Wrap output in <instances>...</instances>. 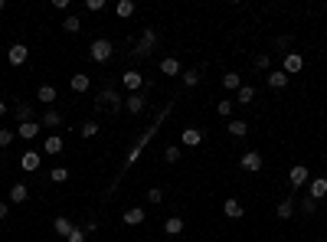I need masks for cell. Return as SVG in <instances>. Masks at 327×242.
<instances>
[{"mask_svg": "<svg viewBox=\"0 0 327 242\" xmlns=\"http://www.w3.org/2000/svg\"><path fill=\"white\" fill-rule=\"evenodd\" d=\"M161 72H164V75H180V62L173 59V56L161 59Z\"/></svg>", "mask_w": 327, "mask_h": 242, "instance_id": "25", "label": "cell"}, {"mask_svg": "<svg viewBox=\"0 0 327 242\" xmlns=\"http://www.w3.org/2000/svg\"><path fill=\"white\" fill-rule=\"evenodd\" d=\"M121 85H124V88H128V92H137V88H141V85H144V75H141V72H137V69H128V72H124V75H121Z\"/></svg>", "mask_w": 327, "mask_h": 242, "instance_id": "9", "label": "cell"}, {"mask_svg": "<svg viewBox=\"0 0 327 242\" xmlns=\"http://www.w3.org/2000/svg\"><path fill=\"white\" fill-rule=\"evenodd\" d=\"M252 66L255 69H268V72H272V53H259V56L252 59Z\"/></svg>", "mask_w": 327, "mask_h": 242, "instance_id": "31", "label": "cell"}, {"mask_svg": "<svg viewBox=\"0 0 327 242\" xmlns=\"http://www.w3.org/2000/svg\"><path fill=\"white\" fill-rule=\"evenodd\" d=\"M69 180V170L66 167H53L50 170V183H66Z\"/></svg>", "mask_w": 327, "mask_h": 242, "instance_id": "32", "label": "cell"}, {"mask_svg": "<svg viewBox=\"0 0 327 242\" xmlns=\"http://www.w3.org/2000/svg\"><path fill=\"white\" fill-rule=\"evenodd\" d=\"M239 167L246 170V174H259V170H262V154H259V151H246L242 161H239Z\"/></svg>", "mask_w": 327, "mask_h": 242, "instance_id": "6", "label": "cell"}, {"mask_svg": "<svg viewBox=\"0 0 327 242\" xmlns=\"http://www.w3.org/2000/svg\"><path fill=\"white\" fill-rule=\"evenodd\" d=\"M301 69H304V56H301V53H285V59H282V72L288 75V79H291V75H298Z\"/></svg>", "mask_w": 327, "mask_h": 242, "instance_id": "4", "label": "cell"}, {"mask_svg": "<svg viewBox=\"0 0 327 242\" xmlns=\"http://www.w3.org/2000/svg\"><path fill=\"white\" fill-rule=\"evenodd\" d=\"M62 30H66V33H79V30H82V20L72 13V17H66V20H62Z\"/></svg>", "mask_w": 327, "mask_h": 242, "instance_id": "30", "label": "cell"}, {"mask_svg": "<svg viewBox=\"0 0 327 242\" xmlns=\"http://www.w3.org/2000/svg\"><path fill=\"white\" fill-rule=\"evenodd\" d=\"M197 82H200V69H186V72H183V85L193 88Z\"/></svg>", "mask_w": 327, "mask_h": 242, "instance_id": "34", "label": "cell"}, {"mask_svg": "<svg viewBox=\"0 0 327 242\" xmlns=\"http://www.w3.org/2000/svg\"><path fill=\"white\" fill-rule=\"evenodd\" d=\"M308 197L311 200H324L327 197V177H314V180L308 183Z\"/></svg>", "mask_w": 327, "mask_h": 242, "instance_id": "11", "label": "cell"}, {"mask_svg": "<svg viewBox=\"0 0 327 242\" xmlns=\"http://www.w3.org/2000/svg\"><path fill=\"white\" fill-rule=\"evenodd\" d=\"M43 128H62V112H56V108H46L43 118H39Z\"/></svg>", "mask_w": 327, "mask_h": 242, "instance_id": "14", "label": "cell"}, {"mask_svg": "<svg viewBox=\"0 0 327 242\" xmlns=\"http://www.w3.org/2000/svg\"><path fill=\"white\" fill-rule=\"evenodd\" d=\"M79 134H82V137H95V134H99V121H82Z\"/></svg>", "mask_w": 327, "mask_h": 242, "instance_id": "33", "label": "cell"}, {"mask_svg": "<svg viewBox=\"0 0 327 242\" xmlns=\"http://www.w3.org/2000/svg\"><path fill=\"white\" fill-rule=\"evenodd\" d=\"M36 99L43 102V105H53L56 99H59V95H56V88L53 85H39V92H36Z\"/></svg>", "mask_w": 327, "mask_h": 242, "instance_id": "24", "label": "cell"}, {"mask_svg": "<svg viewBox=\"0 0 327 242\" xmlns=\"http://www.w3.org/2000/svg\"><path fill=\"white\" fill-rule=\"evenodd\" d=\"M102 7H105V4H102V0H88V4H85V10H92V13H99V10H102Z\"/></svg>", "mask_w": 327, "mask_h": 242, "instance_id": "43", "label": "cell"}, {"mask_svg": "<svg viewBox=\"0 0 327 242\" xmlns=\"http://www.w3.org/2000/svg\"><path fill=\"white\" fill-rule=\"evenodd\" d=\"M222 213H226L229 219H242V213H246V210H242V203H239V200H232V197H229L226 203H222Z\"/></svg>", "mask_w": 327, "mask_h": 242, "instance_id": "16", "label": "cell"}, {"mask_svg": "<svg viewBox=\"0 0 327 242\" xmlns=\"http://www.w3.org/2000/svg\"><path fill=\"white\" fill-rule=\"evenodd\" d=\"M7 216H10V210H7V203H0V223H4Z\"/></svg>", "mask_w": 327, "mask_h": 242, "instance_id": "44", "label": "cell"}, {"mask_svg": "<svg viewBox=\"0 0 327 242\" xmlns=\"http://www.w3.org/2000/svg\"><path fill=\"white\" fill-rule=\"evenodd\" d=\"M157 50V30H141V39H137V46H134V56L137 59H144V56H151V53Z\"/></svg>", "mask_w": 327, "mask_h": 242, "instance_id": "2", "label": "cell"}, {"mask_svg": "<svg viewBox=\"0 0 327 242\" xmlns=\"http://www.w3.org/2000/svg\"><path fill=\"white\" fill-rule=\"evenodd\" d=\"M26 59H30V50H26L23 43H13L10 50H7V62H10V66H23Z\"/></svg>", "mask_w": 327, "mask_h": 242, "instance_id": "7", "label": "cell"}, {"mask_svg": "<svg viewBox=\"0 0 327 242\" xmlns=\"http://www.w3.org/2000/svg\"><path fill=\"white\" fill-rule=\"evenodd\" d=\"M164 232H167V236H180V232H183V219H180V216H170L164 223Z\"/></svg>", "mask_w": 327, "mask_h": 242, "instance_id": "22", "label": "cell"}, {"mask_svg": "<svg viewBox=\"0 0 327 242\" xmlns=\"http://www.w3.org/2000/svg\"><path fill=\"white\" fill-rule=\"evenodd\" d=\"M95 108H99V112H111V115H118L124 108V102H121V95L115 92V88H102L99 92V99H95Z\"/></svg>", "mask_w": 327, "mask_h": 242, "instance_id": "1", "label": "cell"}, {"mask_svg": "<svg viewBox=\"0 0 327 242\" xmlns=\"http://www.w3.org/2000/svg\"><path fill=\"white\" fill-rule=\"evenodd\" d=\"M222 85L232 88V92H239V88H242V75L239 72H226V75H222Z\"/></svg>", "mask_w": 327, "mask_h": 242, "instance_id": "26", "label": "cell"}, {"mask_svg": "<svg viewBox=\"0 0 327 242\" xmlns=\"http://www.w3.org/2000/svg\"><path fill=\"white\" fill-rule=\"evenodd\" d=\"M288 82H291V79L282 72V69H272V72H268V88H275V92H282Z\"/></svg>", "mask_w": 327, "mask_h": 242, "instance_id": "15", "label": "cell"}, {"mask_svg": "<svg viewBox=\"0 0 327 242\" xmlns=\"http://www.w3.org/2000/svg\"><path fill=\"white\" fill-rule=\"evenodd\" d=\"M226 131H229L232 137H246V134H249V124H246V121H229Z\"/></svg>", "mask_w": 327, "mask_h": 242, "instance_id": "28", "label": "cell"}, {"mask_svg": "<svg viewBox=\"0 0 327 242\" xmlns=\"http://www.w3.org/2000/svg\"><path fill=\"white\" fill-rule=\"evenodd\" d=\"M66 242H85V229H79V226H75L72 232H69V239Z\"/></svg>", "mask_w": 327, "mask_h": 242, "instance_id": "41", "label": "cell"}, {"mask_svg": "<svg viewBox=\"0 0 327 242\" xmlns=\"http://www.w3.org/2000/svg\"><path fill=\"white\" fill-rule=\"evenodd\" d=\"M288 183L295 186V190H298V186H304V183H308V167H304V164H295V167L288 170Z\"/></svg>", "mask_w": 327, "mask_h": 242, "instance_id": "10", "label": "cell"}, {"mask_svg": "<svg viewBox=\"0 0 327 242\" xmlns=\"http://www.w3.org/2000/svg\"><path fill=\"white\" fill-rule=\"evenodd\" d=\"M88 56H92L95 62H108L111 56H115V46H111V39H105V36L92 39V46H88Z\"/></svg>", "mask_w": 327, "mask_h": 242, "instance_id": "3", "label": "cell"}, {"mask_svg": "<svg viewBox=\"0 0 327 242\" xmlns=\"http://www.w3.org/2000/svg\"><path fill=\"white\" fill-rule=\"evenodd\" d=\"M43 148H46V154H59V151L66 148V141H62V134H50Z\"/></svg>", "mask_w": 327, "mask_h": 242, "instance_id": "21", "label": "cell"}, {"mask_svg": "<svg viewBox=\"0 0 327 242\" xmlns=\"http://www.w3.org/2000/svg\"><path fill=\"white\" fill-rule=\"evenodd\" d=\"M317 242H324V239H317Z\"/></svg>", "mask_w": 327, "mask_h": 242, "instance_id": "47", "label": "cell"}, {"mask_svg": "<svg viewBox=\"0 0 327 242\" xmlns=\"http://www.w3.org/2000/svg\"><path fill=\"white\" fill-rule=\"evenodd\" d=\"M216 115H219V118H229V115H232V102H219V105H216Z\"/></svg>", "mask_w": 327, "mask_h": 242, "instance_id": "37", "label": "cell"}, {"mask_svg": "<svg viewBox=\"0 0 327 242\" xmlns=\"http://www.w3.org/2000/svg\"><path fill=\"white\" fill-rule=\"evenodd\" d=\"M69 85H72V92H88V85H92V79H88L85 72H75Z\"/></svg>", "mask_w": 327, "mask_h": 242, "instance_id": "19", "label": "cell"}, {"mask_svg": "<svg viewBox=\"0 0 327 242\" xmlns=\"http://www.w3.org/2000/svg\"><path fill=\"white\" fill-rule=\"evenodd\" d=\"M124 108H128L131 115H144L148 112V95L144 92H131L128 99H124Z\"/></svg>", "mask_w": 327, "mask_h": 242, "instance_id": "5", "label": "cell"}, {"mask_svg": "<svg viewBox=\"0 0 327 242\" xmlns=\"http://www.w3.org/2000/svg\"><path fill=\"white\" fill-rule=\"evenodd\" d=\"M26 197H30L26 183H13L10 186V203H26Z\"/></svg>", "mask_w": 327, "mask_h": 242, "instance_id": "20", "label": "cell"}, {"mask_svg": "<svg viewBox=\"0 0 327 242\" xmlns=\"http://www.w3.org/2000/svg\"><path fill=\"white\" fill-rule=\"evenodd\" d=\"M180 141H183V148H200V144H203V131L200 128H183L180 131Z\"/></svg>", "mask_w": 327, "mask_h": 242, "instance_id": "8", "label": "cell"}, {"mask_svg": "<svg viewBox=\"0 0 327 242\" xmlns=\"http://www.w3.org/2000/svg\"><path fill=\"white\" fill-rule=\"evenodd\" d=\"M7 10V0H0V13H4Z\"/></svg>", "mask_w": 327, "mask_h": 242, "instance_id": "46", "label": "cell"}, {"mask_svg": "<svg viewBox=\"0 0 327 242\" xmlns=\"http://www.w3.org/2000/svg\"><path fill=\"white\" fill-rule=\"evenodd\" d=\"M39 131H43V124H39V121H26V124H20V128H17V137H23V141H33Z\"/></svg>", "mask_w": 327, "mask_h": 242, "instance_id": "13", "label": "cell"}, {"mask_svg": "<svg viewBox=\"0 0 327 242\" xmlns=\"http://www.w3.org/2000/svg\"><path fill=\"white\" fill-rule=\"evenodd\" d=\"M288 46H291V36H278L275 39V50H288Z\"/></svg>", "mask_w": 327, "mask_h": 242, "instance_id": "42", "label": "cell"}, {"mask_svg": "<svg viewBox=\"0 0 327 242\" xmlns=\"http://www.w3.org/2000/svg\"><path fill=\"white\" fill-rule=\"evenodd\" d=\"M148 200H151V203H161V200H164V190H161V186H151V190H148Z\"/></svg>", "mask_w": 327, "mask_h": 242, "instance_id": "40", "label": "cell"}, {"mask_svg": "<svg viewBox=\"0 0 327 242\" xmlns=\"http://www.w3.org/2000/svg\"><path fill=\"white\" fill-rule=\"evenodd\" d=\"M148 213L144 210H124V226H141Z\"/></svg>", "mask_w": 327, "mask_h": 242, "instance_id": "23", "label": "cell"}, {"mask_svg": "<svg viewBox=\"0 0 327 242\" xmlns=\"http://www.w3.org/2000/svg\"><path fill=\"white\" fill-rule=\"evenodd\" d=\"M314 210H317V200L304 197V200H301V213H308V216H311V213H314Z\"/></svg>", "mask_w": 327, "mask_h": 242, "instance_id": "39", "label": "cell"}, {"mask_svg": "<svg viewBox=\"0 0 327 242\" xmlns=\"http://www.w3.org/2000/svg\"><path fill=\"white\" fill-rule=\"evenodd\" d=\"M13 137H17V131H0V148H10V144H13Z\"/></svg>", "mask_w": 327, "mask_h": 242, "instance_id": "36", "label": "cell"}, {"mask_svg": "<svg viewBox=\"0 0 327 242\" xmlns=\"http://www.w3.org/2000/svg\"><path fill=\"white\" fill-rule=\"evenodd\" d=\"M275 216H278V219H291V216H295V200H291V197H285L282 203H278Z\"/></svg>", "mask_w": 327, "mask_h": 242, "instance_id": "17", "label": "cell"}, {"mask_svg": "<svg viewBox=\"0 0 327 242\" xmlns=\"http://www.w3.org/2000/svg\"><path fill=\"white\" fill-rule=\"evenodd\" d=\"M39 164H43V157H39L36 151H23V154H20V167L23 170H39Z\"/></svg>", "mask_w": 327, "mask_h": 242, "instance_id": "12", "label": "cell"}, {"mask_svg": "<svg viewBox=\"0 0 327 242\" xmlns=\"http://www.w3.org/2000/svg\"><path fill=\"white\" fill-rule=\"evenodd\" d=\"M164 161H167V164H177V161H180V148H167V151H164Z\"/></svg>", "mask_w": 327, "mask_h": 242, "instance_id": "38", "label": "cell"}, {"mask_svg": "<svg viewBox=\"0 0 327 242\" xmlns=\"http://www.w3.org/2000/svg\"><path fill=\"white\" fill-rule=\"evenodd\" d=\"M252 99H255V88L252 85H242L239 92H236V102H239V105H249Z\"/></svg>", "mask_w": 327, "mask_h": 242, "instance_id": "29", "label": "cell"}, {"mask_svg": "<svg viewBox=\"0 0 327 242\" xmlns=\"http://www.w3.org/2000/svg\"><path fill=\"white\" fill-rule=\"evenodd\" d=\"M115 10H118V17H131V13H134V0H121Z\"/></svg>", "mask_w": 327, "mask_h": 242, "instance_id": "35", "label": "cell"}, {"mask_svg": "<svg viewBox=\"0 0 327 242\" xmlns=\"http://www.w3.org/2000/svg\"><path fill=\"white\" fill-rule=\"evenodd\" d=\"M13 115H17V121H20V124L33 121V105H26V102H17V108H13Z\"/></svg>", "mask_w": 327, "mask_h": 242, "instance_id": "18", "label": "cell"}, {"mask_svg": "<svg viewBox=\"0 0 327 242\" xmlns=\"http://www.w3.org/2000/svg\"><path fill=\"white\" fill-rule=\"evenodd\" d=\"M53 229H56V232H59V236H66V239H69V232H72V229H75V226H72V223H69V219H66V216H56V223H53Z\"/></svg>", "mask_w": 327, "mask_h": 242, "instance_id": "27", "label": "cell"}, {"mask_svg": "<svg viewBox=\"0 0 327 242\" xmlns=\"http://www.w3.org/2000/svg\"><path fill=\"white\" fill-rule=\"evenodd\" d=\"M4 115H7V102H0V118H4Z\"/></svg>", "mask_w": 327, "mask_h": 242, "instance_id": "45", "label": "cell"}]
</instances>
